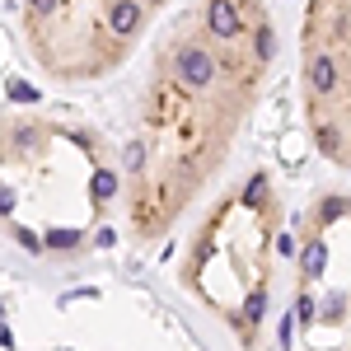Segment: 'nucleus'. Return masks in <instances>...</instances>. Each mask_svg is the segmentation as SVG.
I'll list each match as a JSON object with an SVG mask.
<instances>
[{
	"label": "nucleus",
	"mask_w": 351,
	"mask_h": 351,
	"mask_svg": "<svg viewBox=\"0 0 351 351\" xmlns=\"http://www.w3.org/2000/svg\"><path fill=\"white\" fill-rule=\"evenodd\" d=\"M276 61L267 0H188L160 33L122 150L136 243L164 239L230 160Z\"/></svg>",
	"instance_id": "1"
},
{
	"label": "nucleus",
	"mask_w": 351,
	"mask_h": 351,
	"mask_svg": "<svg viewBox=\"0 0 351 351\" xmlns=\"http://www.w3.org/2000/svg\"><path fill=\"white\" fill-rule=\"evenodd\" d=\"M5 234L28 258H75L94 248L122 197V160L89 117L28 104L5 117L0 150Z\"/></svg>",
	"instance_id": "2"
},
{
	"label": "nucleus",
	"mask_w": 351,
	"mask_h": 351,
	"mask_svg": "<svg viewBox=\"0 0 351 351\" xmlns=\"http://www.w3.org/2000/svg\"><path fill=\"white\" fill-rule=\"evenodd\" d=\"M281 188L271 173H248L220 192L188 234L178 281L243 347L263 342L281 258Z\"/></svg>",
	"instance_id": "3"
},
{
	"label": "nucleus",
	"mask_w": 351,
	"mask_h": 351,
	"mask_svg": "<svg viewBox=\"0 0 351 351\" xmlns=\"http://www.w3.org/2000/svg\"><path fill=\"white\" fill-rule=\"evenodd\" d=\"M169 0H24L19 33L38 71L56 84H94L132 61Z\"/></svg>",
	"instance_id": "4"
},
{
	"label": "nucleus",
	"mask_w": 351,
	"mask_h": 351,
	"mask_svg": "<svg viewBox=\"0 0 351 351\" xmlns=\"http://www.w3.org/2000/svg\"><path fill=\"white\" fill-rule=\"evenodd\" d=\"M300 108L319 155L351 173V0H309L300 19Z\"/></svg>",
	"instance_id": "5"
},
{
	"label": "nucleus",
	"mask_w": 351,
	"mask_h": 351,
	"mask_svg": "<svg viewBox=\"0 0 351 351\" xmlns=\"http://www.w3.org/2000/svg\"><path fill=\"white\" fill-rule=\"evenodd\" d=\"M295 332H351V192L309 202L295 239Z\"/></svg>",
	"instance_id": "6"
}]
</instances>
